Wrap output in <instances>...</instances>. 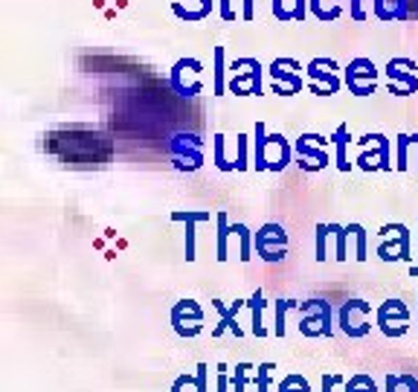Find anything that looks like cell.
<instances>
[{
	"label": "cell",
	"mask_w": 418,
	"mask_h": 392,
	"mask_svg": "<svg viewBox=\"0 0 418 392\" xmlns=\"http://www.w3.org/2000/svg\"><path fill=\"white\" fill-rule=\"evenodd\" d=\"M265 143H267V128H265V122H256V154H253V166H256V171H267Z\"/></svg>",
	"instance_id": "cell-28"
},
{
	"label": "cell",
	"mask_w": 418,
	"mask_h": 392,
	"mask_svg": "<svg viewBox=\"0 0 418 392\" xmlns=\"http://www.w3.org/2000/svg\"><path fill=\"white\" fill-rule=\"evenodd\" d=\"M410 276H415V279H418V256H415V265L410 267Z\"/></svg>",
	"instance_id": "cell-52"
},
{
	"label": "cell",
	"mask_w": 418,
	"mask_h": 392,
	"mask_svg": "<svg viewBox=\"0 0 418 392\" xmlns=\"http://www.w3.org/2000/svg\"><path fill=\"white\" fill-rule=\"evenodd\" d=\"M410 145H413V137H410V134H398V137H395V169L398 171H407V149H410Z\"/></svg>",
	"instance_id": "cell-33"
},
{
	"label": "cell",
	"mask_w": 418,
	"mask_h": 392,
	"mask_svg": "<svg viewBox=\"0 0 418 392\" xmlns=\"http://www.w3.org/2000/svg\"><path fill=\"white\" fill-rule=\"evenodd\" d=\"M224 140H227L224 134H215V137H212V157H215V166H218L221 171H236V163L227 160V143H224Z\"/></svg>",
	"instance_id": "cell-27"
},
{
	"label": "cell",
	"mask_w": 418,
	"mask_h": 392,
	"mask_svg": "<svg viewBox=\"0 0 418 392\" xmlns=\"http://www.w3.org/2000/svg\"><path fill=\"white\" fill-rule=\"evenodd\" d=\"M331 143H334V166L340 171H349L352 163H349V143H352V131L346 122H340V125L334 128V134H331Z\"/></svg>",
	"instance_id": "cell-17"
},
{
	"label": "cell",
	"mask_w": 418,
	"mask_h": 392,
	"mask_svg": "<svg viewBox=\"0 0 418 392\" xmlns=\"http://www.w3.org/2000/svg\"><path fill=\"white\" fill-rule=\"evenodd\" d=\"M215 224H218L215 259H218V262H227V259H230V247H227V241H230V236H232V227H230V218H227V212H218V215H215Z\"/></svg>",
	"instance_id": "cell-21"
},
{
	"label": "cell",
	"mask_w": 418,
	"mask_h": 392,
	"mask_svg": "<svg viewBox=\"0 0 418 392\" xmlns=\"http://www.w3.org/2000/svg\"><path fill=\"white\" fill-rule=\"evenodd\" d=\"M244 305H247L244 299H236L232 305H224L221 299H212V308H215V311H218V317H221V320H218V326L212 328V337H221L224 332H232V337H244L241 326L236 323V317H238V311L244 308Z\"/></svg>",
	"instance_id": "cell-13"
},
{
	"label": "cell",
	"mask_w": 418,
	"mask_h": 392,
	"mask_svg": "<svg viewBox=\"0 0 418 392\" xmlns=\"http://www.w3.org/2000/svg\"><path fill=\"white\" fill-rule=\"evenodd\" d=\"M346 230H349V236L354 238V259H358V262H366V259H369V247H366V244H369V236H366V227H363V224H349Z\"/></svg>",
	"instance_id": "cell-26"
},
{
	"label": "cell",
	"mask_w": 418,
	"mask_h": 392,
	"mask_svg": "<svg viewBox=\"0 0 418 392\" xmlns=\"http://www.w3.org/2000/svg\"><path fill=\"white\" fill-rule=\"evenodd\" d=\"M250 151V137L247 134H238L236 137V171H247L250 169V160H247V154Z\"/></svg>",
	"instance_id": "cell-31"
},
{
	"label": "cell",
	"mask_w": 418,
	"mask_h": 392,
	"mask_svg": "<svg viewBox=\"0 0 418 392\" xmlns=\"http://www.w3.org/2000/svg\"><path fill=\"white\" fill-rule=\"evenodd\" d=\"M369 311H372V305L363 302V299H349L343 302L340 308V332L349 334V337H366L372 332V326H369Z\"/></svg>",
	"instance_id": "cell-9"
},
{
	"label": "cell",
	"mask_w": 418,
	"mask_h": 392,
	"mask_svg": "<svg viewBox=\"0 0 418 392\" xmlns=\"http://www.w3.org/2000/svg\"><path fill=\"white\" fill-rule=\"evenodd\" d=\"M212 61H215V73H212V93L215 96H224L227 93V53L224 47H215L212 50Z\"/></svg>",
	"instance_id": "cell-20"
},
{
	"label": "cell",
	"mask_w": 418,
	"mask_h": 392,
	"mask_svg": "<svg viewBox=\"0 0 418 392\" xmlns=\"http://www.w3.org/2000/svg\"><path fill=\"white\" fill-rule=\"evenodd\" d=\"M276 369V363H259L253 366V384H256V392H267L270 389V372Z\"/></svg>",
	"instance_id": "cell-30"
},
{
	"label": "cell",
	"mask_w": 418,
	"mask_h": 392,
	"mask_svg": "<svg viewBox=\"0 0 418 392\" xmlns=\"http://www.w3.org/2000/svg\"><path fill=\"white\" fill-rule=\"evenodd\" d=\"M395 3V15H398V21H404V18H410V0H392Z\"/></svg>",
	"instance_id": "cell-47"
},
{
	"label": "cell",
	"mask_w": 418,
	"mask_h": 392,
	"mask_svg": "<svg viewBox=\"0 0 418 392\" xmlns=\"http://www.w3.org/2000/svg\"><path fill=\"white\" fill-rule=\"evenodd\" d=\"M311 15L317 21L328 23V21H337L343 15V6L337 3V0H311Z\"/></svg>",
	"instance_id": "cell-24"
},
{
	"label": "cell",
	"mask_w": 418,
	"mask_h": 392,
	"mask_svg": "<svg viewBox=\"0 0 418 392\" xmlns=\"http://www.w3.org/2000/svg\"><path fill=\"white\" fill-rule=\"evenodd\" d=\"M297 70H302V64H299L297 58H276L273 64L267 67L270 79L279 82V84H285V88H291L293 93L302 90V76H299Z\"/></svg>",
	"instance_id": "cell-14"
},
{
	"label": "cell",
	"mask_w": 418,
	"mask_h": 392,
	"mask_svg": "<svg viewBox=\"0 0 418 392\" xmlns=\"http://www.w3.org/2000/svg\"><path fill=\"white\" fill-rule=\"evenodd\" d=\"M171 221L177 224H186V262H195L198 256H195V227L201 221H209V210H177L171 212Z\"/></svg>",
	"instance_id": "cell-15"
},
{
	"label": "cell",
	"mask_w": 418,
	"mask_h": 392,
	"mask_svg": "<svg viewBox=\"0 0 418 392\" xmlns=\"http://www.w3.org/2000/svg\"><path fill=\"white\" fill-rule=\"evenodd\" d=\"M171 12H175L180 21H186V23H198V21H206L209 18L206 9H189V6H183L180 0H175V3H171Z\"/></svg>",
	"instance_id": "cell-29"
},
{
	"label": "cell",
	"mask_w": 418,
	"mask_h": 392,
	"mask_svg": "<svg viewBox=\"0 0 418 392\" xmlns=\"http://www.w3.org/2000/svg\"><path fill=\"white\" fill-rule=\"evenodd\" d=\"M232 232L238 238V259L250 262L253 259V230L247 224H232Z\"/></svg>",
	"instance_id": "cell-25"
},
{
	"label": "cell",
	"mask_w": 418,
	"mask_h": 392,
	"mask_svg": "<svg viewBox=\"0 0 418 392\" xmlns=\"http://www.w3.org/2000/svg\"><path fill=\"white\" fill-rule=\"evenodd\" d=\"M218 392H230V375H227V366L224 363L218 366Z\"/></svg>",
	"instance_id": "cell-45"
},
{
	"label": "cell",
	"mask_w": 418,
	"mask_h": 392,
	"mask_svg": "<svg viewBox=\"0 0 418 392\" xmlns=\"http://www.w3.org/2000/svg\"><path fill=\"white\" fill-rule=\"evenodd\" d=\"M241 21H253L256 18V0H241Z\"/></svg>",
	"instance_id": "cell-46"
},
{
	"label": "cell",
	"mask_w": 418,
	"mask_h": 392,
	"mask_svg": "<svg viewBox=\"0 0 418 392\" xmlns=\"http://www.w3.org/2000/svg\"><path fill=\"white\" fill-rule=\"evenodd\" d=\"M375 18H380V21H398L395 9H389L386 0H375Z\"/></svg>",
	"instance_id": "cell-40"
},
{
	"label": "cell",
	"mask_w": 418,
	"mask_h": 392,
	"mask_svg": "<svg viewBox=\"0 0 418 392\" xmlns=\"http://www.w3.org/2000/svg\"><path fill=\"white\" fill-rule=\"evenodd\" d=\"M195 384H198V378H192V375H180V378H175V384H171V392H192Z\"/></svg>",
	"instance_id": "cell-39"
},
{
	"label": "cell",
	"mask_w": 418,
	"mask_h": 392,
	"mask_svg": "<svg viewBox=\"0 0 418 392\" xmlns=\"http://www.w3.org/2000/svg\"><path fill=\"white\" fill-rule=\"evenodd\" d=\"M418 64L413 58H404V56H398V58H392L389 64H386V79H389V93H395V96H413V93H418Z\"/></svg>",
	"instance_id": "cell-8"
},
{
	"label": "cell",
	"mask_w": 418,
	"mask_h": 392,
	"mask_svg": "<svg viewBox=\"0 0 418 392\" xmlns=\"http://www.w3.org/2000/svg\"><path fill=\"white\" fill-rule=\"evenodd\" d=\"M247 305H250V314H253V323H250V332L256 334V337H265L267 334V328H265V323H262V311H265V293L256 288V293L247 299Z\"/></svg>",
	"instance_id": "cell-23"
},
{
	"label": "cell",
	"mask_w": 418,
	"mask_h": 392,
	"mask_svg": "<svg viewBox=\"0 0 418 392\" xmlns=\"http://www.w3.org/2000/svg\"><path fill=\"white\" fill-rule=\"evenodd\" d=\"M171 326H175L177 337H195L201 334L204 328V311L198 308L195 299H180L175 308H171Z\"/></svg>",
	"instance_id": "cell-11"
},
{
	"label": "cell",
	"mask_w": 418,
	"mask_h": 392,
	"mask_svg": "<svg viewBox=\"0 0 418 392\" xmlns=\"http://www.w3.org/2000/svg\"><path fill=\"white\" fill-rule=\"evenodd\" d=\"M253 247L265 262H282L288 256V232L282 224H262L253 232Z\"/></svg>",
	"instance_id": "cell-4"
},
{
	"label": "cell",
	"mask_w": 418,
	"mask_h": 392,
	"mask_svg": "<svg viewBox=\"0 0 418 392\" xmlns=\"http://www.w3.org/2000/svg\"><path fill=\"white\" fill-rule=\"evenodd\" d=\"M308 12H311V0H293V21L297 23L308 18Z\"/></svg>",
	"instance_id": "cell-42"
},
{
	"label": "cell",
	"mask_w": 418,
	"mask_h": 392,
	"mask_svg": "<svg viewBox=\"0 0 418 392\" xmlns=\"http://www.w3.org/2000/svg\"><path fill=\"white\" fill-rule=\"evenodd\" d=\"M171 151L175 154H186V160H189V169H198L201 163H204V154H201V140L198 137H175L171 140Z\"/></svg>",
	"instance_id": "cell-19"
},
{
	"label": "cell",
	"mask_w": 418,
	"mask_h": 392,
	"mask_svg": "<svg viewBox=\"0 0 418 392\" xmlns=\"http://www.w3.org/2000/svg\"><path fill=\"white\" fill-rule=\"evenodd\" d=\"M349 15L352 21H366V12H363V0H349Z\"/></svg>",
	"instance_id": "cell-44"
},
{
	"label": "cell",
	"mask_w": 418,
	"mask_h": 392,
	"mask_svg": "<svg viewBox=\"0 0 418 392\" xmlns=\"http://www.w3.org/2000/svg\"><path fill=\"white\" fill-rule=\"evenodd\" d=\"M375 82H378V67L372 58L358 56L346 64V73H343V84L349 88V93L354 96H372L375 93Z\"/></svg>",
	"instance_id": "cell-5"
},
{
	"label": "cell",
	"mask_w": 418,
	"mask_h": 392,
	"mask_svg": "<svg viewBox=\"0 0 418 392\" xmlns=\"http://www.w3.org/2000/svg\"><path fill=\"white\" fill-rule=\"evenodd\" d=\"M195 3H198V6H204L206 12H212V9H215V0H195Z\"/></svg>",
	"instance_id": "cell-51"
},
{
	"label": "cell",
	"mask_w": 418,
	"mask_h": 392,
	"mask_svg": "<svg viewBox=\"0 0 418 392\" xmlns=\"http://www.w3.org/2000/svg\"><path fill=\"white\" fill-rule=\"evenodd\" d=\"M413 3H415V9H413V18H418V0H413Z\"/></svg>",
	"instance_id": "cell-53"
},
{
	"label": "cell",
	"mask_w": 418,
	"mask_h": 392,
	"mask_svg": "<svg viewBox=\"0 0 418 392\" xmlns=\"http://www.w3.org/2000/svg\"><path fill=\"white\" fill-rule=\"evenodd\" d=\"M334 236V230L331 224H317V262H325V247H328V238Z\"/></svg>",
	"instance_id": "cell-37"
},
{
	"label": "cell",
	"mask_w": 418,
	"mask_h": 392,
	"mask_svg": "<svg viewBox=\"0 0 418 392\" xmlns=\"http://www.w3.org/2000/svg\"><path fill=\"white\" fill-rule=\"evenodd\" d=\"M334 387H346V378L337 375V372H325L323 375V392H331Z\"/></svg>",
	"instance_id": "cell-41"
},
{
	"label": "cell",
	"mask_w": 418,
	"mask_h": 392,
	"mask_svg": "<svg viewBox=\"0 0 418 392\" xmlns=\"http://www.w3.org/2000/svg\"><path fill=\"white\" fill-rule=\"evenodd\" d=\"M206 375H209V369H206V363H198V392H206Z\"/></svg>",
	"instance_id": "cell-48"
},
{
	"label": "cell",
	"mask_w": 418,
	"mask_h": 392,
	"mask_svg": "<svg viewBox=\"0 0 418 392\" xmlns=\"http://www.w3.org/2000/svg\"><path fill=\"white\" fill-rule=\"evenodd\" d=\"M331 230H334V244H337V262H346L349 259V230L343 224H331Z\"/></svg>",
	"instance_id": "cell-34"
},
{
	"label": "cell",
	"mask_w": 418,
	"mask_h": 392,
	"mask_svg": "<svg viewBox=\"0 0 418 392\" xmlns=\"http://www.w3.org/2000/svg\"><path fill=\"white\" fill-rule=\"evenodd\" d=\"M413 143H415V145H418V134H413Z\"/></svg>",
	"instance_id": "cell-54"
},
{
	"label": "cell",
	"mask_w": 418,
	"mask_h": 392,
	"mask_svg": "<svg viewBox=\"0 0 418 392\" xmlns=\"http://www.w3.org/2000/svg\"><path fill=\"white\" fill-rule=\"evenodd\" d=\"M250 363H236L232 366V375H230V384H232V392H244L247 389V381H250Z\"/></svg>",
	"instance_id": "cell-32"
},
{
	"label": "cell",
	"mask_w": 418,
	"mask_h": 392,
	"mask_svg": "<svg viewBox=\"0 0 418 392\" xmlns=\"http://www.w3.org/2000/svg\"><path fill=\"white\" fill-rule=\"evenodd\" d=\"M270 12H273V18L282 21V23H285V21H293V9L285 6V0H273V6H270Z\"/></svg>",
	"instance_id": "cell-38"
},
{
	"label": "cell",
	"mask_w": 418,
	"mask_h": 392,
	"mask_svg": "<svg viewBox=\"0 0 418 392\" xmlns=\"http://www.w3.org/2000/svg\"><path fill=\"white\" fill-rule=\"evenodd\" d=\"M337 61L334 58H311L305 64V73H308V88L317 96H334L340 90L343 79L337 76Z\"/></svg>",
	"instance_id": "cell-6"
},
{
	"label": "cell",
	"mask_w": 418,
	"mask_h": 392,
	"mask_svg": "<svg viewBox=\"0 0 418 392\" xmlns=\"http://www.w3.org/2000/svg\"><path fill=\"white\" fill-rule=\"evenodd\" d=\"M201 70H204V61L201 58H177L175 67H171L169 73V84L171 90H175L177 96H183V99H192V96L201 93Z\"/></svg>",
	"instance_id": "cell-2"
},
{
	"label": "cell",
	"mask_w": 418,
	"mask_h": 392,
	"mask_svg": "<svg viewBox=\"0 0 418 392\" xmlns=\"http://www.w3.org/2000/svg\"><path fill=\"white\" fill-rule=\"evenodd\" d=\"M401 384L407 387V392H418V378L415 375H401Z\"/></svg>",
	"instance_id": "cell-49"
},
{
	"label": "cell",
	"mask_w": 418,
	"mask_h": 392,
	"mask_svg": "<svg viewBox=\"0 0 418 392\" xmlns=\"http://www.w3.org/2000/svg\"><path fill=\"white\" fill-rule=\"evenodd\" d=\"M398 387H401V378L398 375H386V392H398Z\"/></svg>",
	"instance_id": "cell-50"
},
{
	"label": "cell",
	"mask_w": 418,
	"mask_h": 392,
	"mask_svg": "<svg viewBox=\"0 0 418 392\" xmlns=\"http://www.w3.org/2000/svg\"><path fill=\"white\" fill-rule=\"evenodd\" d=\"M384 241L378 244V256L384 262H410L413 259V241H410V227L395 224L380 230Z\"/></svg>",
	"instance_id": "cell-7"
},
{
	"label": "cell",
	"mask_w": 418,
	"mask_h": 392,
	"mask_svg": "<svg viewBox=\"0 0 418 392\" xmlns=\"http://www.w3.org/2000/svg\"><path fill=\"white\" fill-rule=\"evenodd\" d=\"M218 15H221V21H236L238 18V12L232 9V0H218Z\"/></svg>",
	"instance_id": "cell-43"
},
{
	"label": "cell",
	"mask_w": 418,
	"mask_h": 392,
	"mask_svg": "<svg viewBox=\"0 0 418 392\" xmlns=\"http://www.w3.org/2000/svg\"><path fill=\"white\" fill-rule=\"evenodd\" d=\"M288 311H299V302L297 299H276V308H273V334L276 337H285V332H288V323H285Z\"/></svg>",
	"instance_id": "cell-22"
},
{
	"label": "cell",
	"mask_w": 418,
	"mask_h": 392,
	"mask_svg": "<svg viewBox=\"0 0 418 392\" xmlns=\"http://www.w3.org/2000/svg\"><path fill=\"white\" fill-rule=\"evenodd\" d=\"M378 328L384 337H401L407 332V323H410V308L404 305L401 299H386L384 305L378 308Z\"/></svg>",
	"instance_id": "cell-10"
},
{
	"label": "cell",
	"mask_w": 418,
	"mask_h": 392,
	"mask_svg": "<svg viewBox=\"0 0 418 392\" xmlns=\"http://www.w3.org/2000/svg\"><path fill=\"white\" fill-rule=\"evenodd\" d=\"M279 392H311V384L305 381L302 375L291 372V375H285V378L279 381Z\"/></svg>",
	"instance_id": "cell-35"
},
{
	"label": "cell",
	"mask_w": 418,
	"mask_h": 392,
	"mask_svg": "<svg viewBox=\"0 0 418 392\" xmlns=\"http://www.w3.org/2000/svg\"><path fill=\"white\" fill-rule=\"evenodd\" d=\"M360 145H375V151L369 154L363 151L358 157V166L366 169V171H372V169H380V171H389L392 163H389V140L384 137V134H366L363 140H358Z\"/></svg>",
	"instance_id": "cell-12"
},
{
	"label": "cell",
	"mask_w": 418,
	"mask_h": 392,
	"mask_svg": "<svg viewBox=\"0 0 418 392\" xmlns=\"http://www.w3.org/2000/svg\"><path fill=\"white\" fill-rule=\"evenodd\" d=\"M325 137H319V134H302V137L297 140V145H293V151H297L302 160H314L319 169L328 166V151L325 149H317V145H323Z\"/></svg>",
	"instance_id": "cell-16"
},
{
	"label": "cell",
	"mask_w": 418,
	"mask_h": 392,
	"mask_svg": "<svg viewBox=\"0 0 418 392\" xmlns=\"http://www.w3.org/2000/svg\"><path fill=\"white\" fill-rule=\"evenodd\" d=\"M299 332L305 337H331V305L325 299H308L299 305Z\"/></svg>",
	"instance_id": "cell-3"
},
{
	"label": "cell",
	"mask_w": 418,
	"mask_h": 392,
	"mask_svg": "<svg viewBox=\"0 0 418 392\" xmlns=\"http://www.w3.org/2000/svg\"><path fill=\"white\" fill-rule=\"evenodd\" d=\"M346 392H378V387H375V381L369 375H363V372H358V375H352L349 381H346V387H343Z\"/></svg>",
	"instance_id": "cell-36"
},
{
	"label": "cell",
	"mask_w": 418,
	"mask_h": 392,
	"mask_svg": "<svg viewBox=\"0 0 418 392\" xmlns=\"http://www.w3.org/2000/svg\"><path fill=\"white\" fill-rule=\"evenodd\" d=\"M415 328H418V326H415Z\"/></svg>",
	"instance_id": "cell-55"
},
{
	"label": "cell",
	"mask_w": 418,
	"mask_h": 392,
	"mask_svg": "<svg viewBox=\"0 0 418 392\" xmlns=\"http://www.w3.org/2000/svg\"><path fill=\"white\" fill-rule=\"evenodd\" d=\"M227 88L236 93V96H262V64L259 58H236L230 64V82Z\"/></svg>",
	"instance_id": "cell-1"
},
{
	"label": "cell",
	"mask_w": 418,
	"mask_h": 392,
	"mask_svg": "<svg viewBox=\"0 0 418 392\" xmlns=\"http://www.w3.org/2000/svg\"><path fill=\"white\" fill-rule=\"evenodd\" d=\"M267 145L276 151V157L267 160V171H285L291 163V145L282 134H267Z\"/></svg>",
	"instance_id": "cell-18"
}]
</instances>
